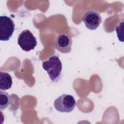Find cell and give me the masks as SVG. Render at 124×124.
Returning a JSON list of instances; mask_svg holds the SVG:
<instances>
[{
  "mask_svg": "<svg viewBox=\"0 0 124 124\" xmlns=\"http://www.w3.org/2000/svg\"><path fill=\"white\" fill-rule=\"evenodd\" d=\"M17 43L23 50L30 51L36 46L37 42L36 38L31 31L25 30L18 35Z\"/></svg>",
  "mask_w": 124,
  "mask_h": 124,
  "instance_id": "3",
  "label": "cell"
},
{
  "mask_svg": "<svg viewBox=\"0 0 124 124\" xmlns=\"http://www.w3.org/2000/svg\"><path fill=\"white\" fill-rule=\"evenodd\" d=\"M13 84L12 78L10 74L4 72H0V90L6 91L11 88Z\"/></svg>",
  "mask_w": 124,
  "mask_h": 124,
  "instance_id": "7",
  "label": "cell"
},
{
  "mask_svg": "<svg viewBox=\"0 0 124 124\" xmlns=\"http://www.w3.org/2000/svg\"><path fill=\"white\" fill-rule=\"evenodd\" d=\"M10 98L8 93L4 91H0V110L5 109L9 105Z\"/></svg>",
  "mask_w": 124,
  "mask_h": 124,
  "instance_id": "8",
  "label": "cell"
},
{
  "mask_svg": "<svg viewBox=\"0 0 124 124\" xmlns=\"http://www.w3.org/2000/svg\"><path fill=\"white\" fill-rule=\"evenodd\" d=\"M82 21L87 29L90 30H94L100 25L102 22V18L97 12L91 10L84 13Z\"/></svg>",
  "mask_w": 124,
  "mask_h": 124,
  "instance_id": "5",
  "label": "cell"
},
{
  "mask_svg": "<svg viewBox=\"0 0 124 124\" xmlns=\"http://www.w3.org/2000/svg\"><path fill=\"white\" fill-rule=\"evenodd\" d=\"M42 67L46 71L52 82L58 81L61 77L62 64L57 55H53L47 60L43 62Z\"/></svg>",
  "mask_w": 124,
  "mask_h": 124,
  "instance_id": "1",
  "label": "cell"
},
{
  "mask_svg": "<svg viewBox=\"0 0 124 124\" xmlns=\"http://www.w3.org/2000/svg\"><path fill=\"white\" fill-rule=\"evenodd\" d=\"M15 25L13 19L6 16H0V40L8 41L12 37Z\"/></svg>",
  "mask_w": 124,
  "mask_h": 124,
  "instance_id": "4",
  "label": "cell"
},
{
  "mask_svg": "<svg viewBox=\"0 0 124 124\" xmlns=\"http://www.w3.org/2000/svg\"><path fill=\"white\" fill-rule=\"evenodd\" d=\"M72 40L71 36L66 33L58 35L55 40L56 48L62 53H68L71 50Z\"/></svg>",
  "mask_w": 124,
  "mask_h": 124,
  "instance_id": "6",
  "label": "cell"
},
{
  "mask_svg": "<svg viewBox=\"0 0 124 124\" xmlns=\"http://www.w3.org/2000/svg\"><path fill=\"white\" fill-rule=\"evenodd\" d=\"M76 106V102L74 97L68 94L60 95L54 102L55 108L60 112H70L74 110Z\"/></svg>",
  "mask_w": 124,
  "mask_h": 124,
  "instance_id": "2",
  "label": "cell"
}]
</instances>
